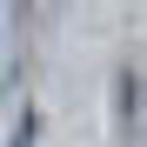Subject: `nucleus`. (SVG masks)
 I'll list each match as a JSON object with an SVG mask.
<instances>
[{"mask_svg":"<svg viewBox=\"0 0 147 147\" xmlns=\"http://www.w3.org/2000/svg\"><path fill=\"white\" fill-rule=\"evenodd\" d=\"M114 127L120 147H147V67H127L114 80Z\"/></svg>","mask_w":147,"mask_h":147,"instance_id":"1","label":"nucleus"}]
</instances>
